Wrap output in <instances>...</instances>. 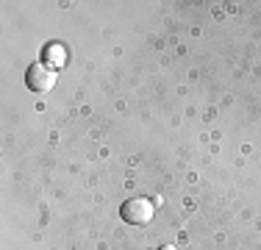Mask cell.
<instances>
[{
    "mask_svg": "<svg viewBox=\"0 0 261 250\" xmlns=\"http://www.w3.org/2000/svg\"><path fill=\"white\" fill-rule=\"evenodd\" d=\"M120 217L128 225H147L153 220V203H150V200H145V197L125 200L122 209H120Z\"/></svg>",
    "mask_w": 261,
    "mask_h": 250,
    "instance_id": "2",
    "label": "cell"
},
{
    "mask_svg": "<svg viewBox=\"0 0 261 250\" xmlns=\"http://www.w3.org/2000/svg\"><path fill=\"white\" fill-rule=\"evenodd\" d=\"M45 59H47L45 64H50L53 70H56V67H61V64L67 61V53H64V47H61V45H47Z\"/></svg>",
    "mask_w": 261,
    "mask_h": 250,
    "instance_id": "3",
    "label": "cell"
},
{
    "mask_svg": "<svg viewBox=\"0 0 261 250\" xmlns=\"http://www.w3.org/2000/svg\"><path fill=\"white\" fill-rule=\"evenodd\" d=\"M25 86L31 92H36V95H45V92H50L56 86V70L50 64H45V61H34L25 72Z\"/></svg>",
    "mask_w": 261,
    "mask_h": 250,
    "instance_id": "1",
    "label": "cell"
},
{
    "mask_svg": "<svg viewBox=\"0 0 261 250\" xmlns=\"http://www.w3.org/2000/svg\"><path fill=\"white\" fill-rule=\"evenodd\" d=\"M159 250H178V247H175V245H161Z\"/></svg>",
    "mask_w": 261,
    "mask_h": 250,
    "instance_id": "4",
    "label": "cell"
}]
</instances>
